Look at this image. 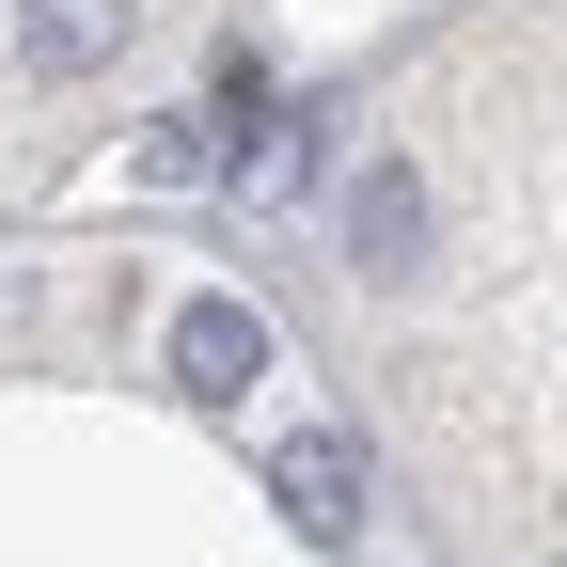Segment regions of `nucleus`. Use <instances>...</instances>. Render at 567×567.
Here are the masks:
<instances>
[{
    "label": "nucleus",
    "instance_id": "obj_5",
    "mask_svg": "<svg viewBox=\"0 0 567 567\" xmlns=\"http://www.w3.org/2000/svg\"><path fill=\"white\" fill-rule=\"evenodd\" d=\"M205 174H221V111H174L142 142V189H205Z\"/></svg>",
    "mask_w": 567,
    "mask_h": 567
},
{
    "label": "nucleus",
    "instance_id": "obj_3",
    "mask_svg": "<svg viewBox=\"0 0 567 567\" xmlns=\"http://www.w3.org/2000/svg\"><path fill=\"white\" fill-rule=\"evenodd\" d=\"M142 0H17V63L32 80H95V63H126Z\"/></svg>",
    "mask_w": 567,
    "mask_h": 567
},
{
    "label": "nucleus",
    "instance_id": "obj_1",
    "mask_svg": "<svg viewBox=\"0 0 567 567\" xmlns=\"http://www.w3.org/2000/svg\"><path fill=\"white\" fill-rule=\"evenodd\" d=\"M347 268H363V284H410L425 268V174L394 158V142L347 174Z\"/></svg>",
    "mask_w": 567,
    "mask_h": 567
},
{
    "label": "nucleus",
    "instance_id": "obj_4",
    "mask_svg": "<svg viewBox=\"0 0 567 567\" xmlns=\"http://www.w3.org/2000/svg\"><path fill=\"white\" fill-rule=\"evenodd\" d=\"M174 379H189L205 410H237V394L268 379V316H252V300H189V316H174Z\"/></svg>",
    "mask_w": 567,
    "mask_h": 567
},
{
    "label": "nucleus",
    "instance_id": "obj_2",
    "mask_svg": "<svg viewBox=\"0 0 567 567\" xmlns=\"http://www.w3.org/2000/svg\"><path fill=\"white\" fill-rule=\"evenodd\" d=\"M268 505L300 536H363V442H347V425H300V442L268 457Z\"/></svg>",
    "mask_w": 567,
    "mask_h": 567
}]
</instances>
